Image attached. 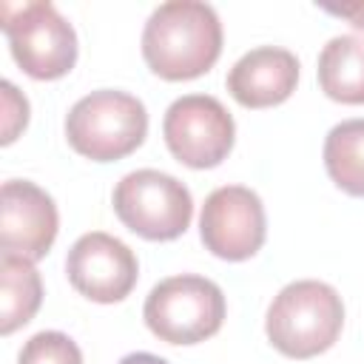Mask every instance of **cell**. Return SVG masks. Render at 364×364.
<instances>
[{
	"label": "cell",
	"mask_w": 364,
	"mask_h": 364,
	"mask_svg": "<svg viewBox=\"0 0 364 364\" xmlns=\"http://www.w3.org/2000/svg\"><path fill=\"white\" fill-rule=\"evenodd\" d=\"M222 54V23L208 3L171 0L154 9L142 31V57L162 80H193Z\"/></svg>",
	"instance_id": "cell-1"
},
{
	"label": "cell",
	"mask_w": 364,
	"mask_h": 364,
	"mask_svg": "<svg viewBox=\"0 0 364 364\" xmlns=\"http://www.w3.org/2000/svg\"><path fill=\"white\" fill-rule=\"evenodd\" d=\"M344 327L341 296L316 279L293 282L267 307V338L287 358H313L330 350Z\"/></svg>",
	"instance_id": "cell-2"
},
{
	"label": "cell",
	"mask_w": 364,
	"mask_h": 364,
	"mask_svg": "<svg viewBox=\"0 0 364 364\" xmlns=\"http://www.w3.org/2000/svg\"><path fill=\"white\" fill-rule=\"evenodd\" d=\"M148 134L145 105L125 91H91L65 117L71 148L94 162H114L134 154Z\"/></svg>",
	"instance_id": "cell-3"
},
{
	"label": "cell",
	"mask_w": 364,
	"mask_h": 364,
	"mask_svg": "<svg viewBox=\"0 0 364 364\" xmlns=\"http://www.w3.org/2000/svg\"><path fill=\"white\" fill-rule=\"evenodd\" d=\"M3 31L14 63L34 80H60L77 63V34L71 23L46 0L0 6Z\"/></svg>",
	"instance_id": "cell-4"
},
{
	"label": "cell",
	"mask_w": 364,
	"mask_h": 364,
	"mask_svg": "<svg viewBox=\"0 0 364 364\" xmlns=\"http://www.w3.org/2000/svg\"><path fill=\"white\" fill-rule=\"evenodd\" d=\"M148 330L168 344H199L219 333L225 321V296L205 276H171L159 282L142 307Z\"/></svg>",
	"instance_id": "cell-5"
},
{
	"label": "cell",
	"mask_w": 364,
	"mask_h": 364,
	"mask_svg": "<svg viewBox=\"0 0 364 364\" xmlns=\"http://www.w3.org/2000/svg\"><path fill=\"white\" fill-rule=\"evenodd\" d=\"M114 213L136 236L151 242H171L188 230L193 199L176 176L142 168L125 173L117 182Z\"/></svg>",
	"instance_id": "cell-6"
},
{
	"label": "cell",
	"mask_w": 364,
	"mask_h": 364,
	"mask_svg": "<svg viewBox=\"0 0 364 364\" xmlns=\"http://www.w3.org/2000/svg\"><path fill=\"white\" fill-rule=\"evenodd\" d=\"M168 151L188 168H216L233 148V117L208 94H188L171 102L162 119Z\"/></svg>",
	"instance_id": "cell-7"
},
{
	"label": "cell",
	"mask_w": 364,
	"mask_h": 364,
	"mask_svg": "<svg viewBox=\"0 0 364 364\" xmlns=\"http://www.w3.org/2000/svg\"><path fill=\"white\" fill-rule=\"evenodd\" d=\"M267 222L259 193L245 185L216 188L199 216V236L205 247L228 262H245L264 245Z\"/></svg>",
	"instance_id": "cell-8"
},
{
	"label": "cell",
	"mask_w": 364,
	"mask_h": 364,
	"mask_svg": "<svg viewBox=\"0 0 364 364\" xmlns=\"http://www.w3.org/2000/svg\"><path fill=\"white\" fill-rule=\"evenodd\" d=\"M68 282L77 293L91 301L114 304L122 301L139 276V264L134 250L111 233L94 230L80 236L65 259Z\"/></svg>",
	"instance_id": "cell-9"
},
{
	"label": "cell",
	"mask_w": 364,
	"mask_h": 364,
	"mask_svg": "<svg viewBox=\"0 0 364 364\" xmlns=\"http://www.w3.org/2000/svg\"><path fill=\"white\" fill-rule=\"evenodd\" d=\"M57 239L54 199L26 179H9L0 191V245L3 253L43 259Z\"/></svg>",
	"instance_id": "cell-10"
},
{
	"label": "cell",
	"mask_w": 364,
	"mask_h": 364,
	"mask_svg": "<svg viewBox=\"0 0 364 364\" xmlns=\"http://www.w3.org/2000/svg\"><path fill=\"white\" fill-rule=\"evenodd\" d=\"M299 82V60L287 48L259 46L239 57L228 74L230 97L245 108H270L284 102Z\"/></svg>",
	"instance_id": "cell-11"
},
{
	"label": "cell",
	"mask_w": 364,
	"mask_h": 364,
	"mask_svg": "<svg viewBox=\"0 0 364 364\" xmlns=\"http://www.w3.org/2000/svg\"><path fill=\"white\" fill-rule=\"evenodd\" d=\"M318 85L336 102L364 105V34H341L321 48Z\"/></svg>",
	"instance_id": "cell-12"
},
{
	"label": "cell",
	"mask_w": 364,
	"mask_h": 364,
	"mask_svg": "<svg viewBox=\"0 0 364 364\" xmlns=\"http://www.w3.org/2000/svg\"><path fill=\"white\" fill-rule=\"evenodd\" d=\"M43 301V282L31 259L0 256V333L9 336L28 324Z\"/></svg>",
	"instance_id": "cell-13"
},
{
	"label": "cell",
	"mask_w": 364,
	"mask_h": 364,
	"mask_svg": "<svg viewBox=\"0 0 364 364\" xmlns=\"http://www.w3.org/2000/svg\"><path fill=\"white\" fill-rule=\"evenodd\" d=\"M324 168L350 196H364V119H344L324 139Z\"/></svg>",
	"instance_id": "cell-14"
},
{
	"label": "cell",
	"mask_w": 364,
	"mask_h": 364,
	"mask_svg": "<svg viewBox=\"0 0 364 364\" xmlns=\"http://www.w3.org/2000/svg\"><path fill=\"white\" fill-rule=\"evenodd\" d=\"M20 364H82V353L65 333L43 330L23 344Z\"/></svg>",
	"instance_id": "cell-15"
},
{
	"label": "cell",
	"mask_w": 364,
	"mask_h": 364,
	"mask_svg": "<svg viewBox=\"0 0 364 364\" xmlns=\"http://www.w3.org/2000/svg\"><path fill=\"white\" fill-rule=\"evenodd\" d=\"M28 122V102L26 97L6 80L3 82V145L14 142V136Z\"/></svg>",
	"instance_id": "cell-16"
},
{
	"label": "cell",
	"mask_w": 364,
	"mask_h": 364,
	"mask_svg": "<svg viewBox=\"0 0 364 364\" xmlns=\"http://www.w3.org/2000/svg\"><path fill=\"white\" fill-rule=\"evenodd\" d=\"M321 9H324V11H330V14H336V17L350 20L355 28H364V3H361V0H358V3H341V6L321 3Z\"/></svg>",
	"instance_id": "cell-17"
},
{
	"label": "cell",
	"mask_w": 364,
	"mask_h": 364,
	"mask_svg": "<svg viewBox=\"0 0 364 364\" xmlns=\"http://www.w3.org/2000/svg\"><path fill=\"white\" fill-rule=\"evenodd\" d=\"M117 364H168V361L159 358V355H154V353H131V355L119 358Z\"/></svg>",
	"instance_id": "cell-18"
}]
</instances>
